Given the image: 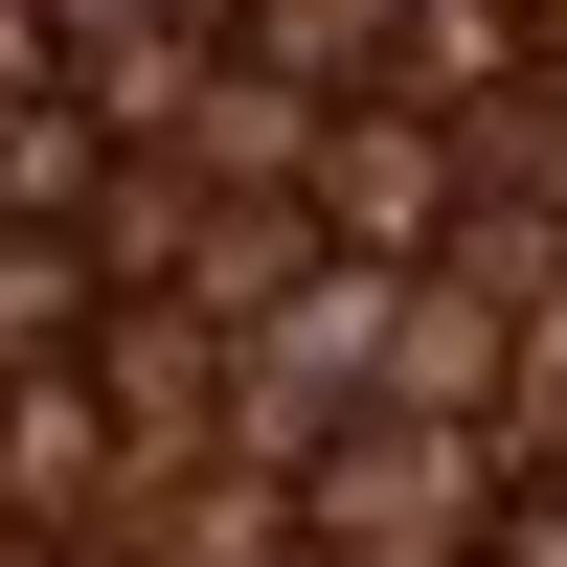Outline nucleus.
<instances>
[{
  "instance_id": "1",
  "label": "nucleus",
  "mask_w": 567,
  "mask_h": 567,
  "mask_svg": "<svg viewBox=\"0 0 567 567\" xmlns=\"http://www.w3.org/2000/svg\"><path fill=\"white\" fill-rule=\"evenodd\" d=\"M454 205H477V159H454L432 91H341V114L296 136V227L341 272H454Z\"/></svg>"
},
{
  "instance_id": "2",
  "label": "nucleus",
  "mask_w": 567,
  "mask_h": 567,
  "mask_svg": "<svg viewBox=\"0 0 567 567\" xmlns=\"http://www.w3.org/2000/svg\"><path fill=\"white\" fill-rule=\"evenodd\" d=\"M69 341H91V250L69 227H0V386H45Z\"/></svg>"
},
{
  "instance_id": "3",
  "label": "nucleus",
  "mask_w": 567,
  "mask_h": 567,
  "mask_svg": "<svg viewBox=\"0 0 567 567\" xmlns=\"http://www.w3.org/2000/svg\"><path fill=\"white\" fill-rule=\"evenodd\" d=\"M91 182H114V136H91L69 91H23V114H0V227H91Z\"/></svg>"
},
{
  "instance_id": "4",
  "label": "nucleus",
  "mask_w": 567,
  "mask_h": 567,
  "mask_svg": "<svg viewBox=\"0 0 567 567\" xmlns=\"http://www.w3.org/2000/svg\"><path fill=\"white\" fill-rule=\"evenodd\" d=\"M136 23H182V45H227V23H250V0H136Z\"/></svg>"
},
{
  "instance_id": "5",
  "label": "nucleus",
  "mask_w": 567,
  "mask_h": 567,
  "mask_svg": "<svg viewBox=\"0 0 567 567\" xmlns=\"http://www.w3.org/2000/svg\"><path fill=\"white\" fill-rule=\"evenodd\" d=\"M0 567H91V545H0Z\"/></svg>"
},
{
  "instance_id": "6",
  "label": "nucleus",
  "mask_w": 567,
  "mask_h": 567,
  "mask_svg": "<svg viewBox=\"0 0 567 567\" xmlns=\"http://www.w3.org/2000/svg\"><path fill=\"white\" fill-rule=\"evenodd\" d=\"M545 499H567V454H545Z\"/></svg>"
}]
</instances>
